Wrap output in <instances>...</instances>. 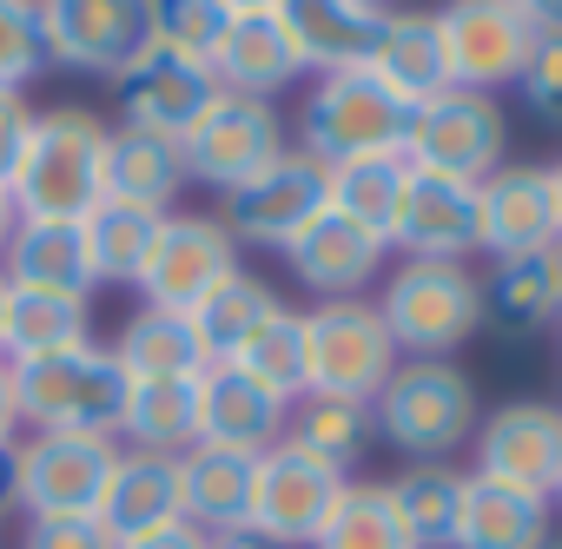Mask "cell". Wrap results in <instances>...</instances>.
<instances>
[{
    "mask_svg": "<svg viewBox=\"0 0 562 549\" xmlns=\"http://www.w3.org/2000/svg\"><path fill=\"white\" fill-rule=\"evenodd\" d=\"M14 219H60L80 225L106 199V126L87 107H47L34 113L27 153L8 179Z\"/></svg>",
    "mask_w": 562,
    "mask_h": 549,
    "instance_id": "cell-1",
    "label": "cell"
},
{
    "mask_svg": "<svg viewBox=\"0 0 562 549\" xmlns=\"http://www.w3.org/2000/svg\"><path fill=\"white\" fill-rule=\"evenodd\" d=\"M14 371V404L34 437H120L126 411V371L106 345H74L54 358L8 365Z\"/></svg>",
    "mask_w": 562,
    "mask_h": 549,
    "instance_id": "cell-2",
    "label": "cell"
},
{
    "mask_svg": "<svg viewBox=\"0 0 562 549\" xmlns=\"http://www.w3.org/2000/svg\"><path fill=\"white\" fill-rule=\"evenodd\" d=\"M371 424L411 463H443L457 444L476 437V391L450 358H404L371 397Z\"/></svg>",
    "mask_w": 562,
    "mask_h": 549,
    "instance_id": "cell-3",
    "label": "cell"
},
{
    "mask_svg": "<svg viewBox=\"0 0 562 549\" xmlns=\"http://www.w3.org/2000/svg\"><path fill=\"white\" fill-rule=\"evenodd\" d=\"M378 318H384L397 358H450L483 325L476 271L470 265H443V258H404L384 279Z\"/></svg>",
    "mask_w": 562,
    "mask_h": 549,
    "instance_id": "cell-4",
    "label": "cell"
},
{
    "mask_svg": "<svg viewBox=\"0 0 562 549\" xmlns=\"http://www.w3.org/2000/svg\"><path fill=\"white\" fill-rule=\"evenodd\" d=\"M411 133V107L364 67L351 74H318V87L299 107V153H312L318 166H345V159H371V153H404Z\"/></svg>",
    "mask_w": 562,
    "mask_h": 549,
    "instance_id": "cell-5",
    "label": "cell"
},
{
    "mask_svg": "<svg viewBox=\"0 0 562 549\" xmlns=\"http://www.w3.org/2000/svg\"><path fill=\"white\" fill-rule=\"evenodd\" d=\"M397 365L404 358L371 299H325L318 312H305V397L371 404Z\"/></svg>",
    "mask_w": 562,
    "mask_h": 549,
    "instance_id": "cell-6",
    "label": "cell"
},
{
    "mask_svg": "<svg viewBox=\"0 0 562 549\" xmlns=\"http://www.w3.org/2000/svg\"><path fill=\"white\" fill-rule=\"evenodd\" d=\"M325 186H331V166H318L312 153L285 146L258 179L218 192V225L232 232V245H271V251H285L325 212Z\"/></svg>",
    "mask_w": 562,
    "mask_h": 549,
    "instance_id": "cell-7",
    "label": "cell"
},
{
    "mask_svg": "<svg viewBox=\"0 0 562 549\" xmlns=\"http://www.w3.org/2000/svg\"><path fill=\"white\" fill-rule=\"evenodd\" d=\"M404 159H411L417 172H443V179L483 186V179L503 166V113H496V100H490V93L443 87L437 100L411 107Z\"/></svg>",
    "mask_w": 562,
    "mask_h": 549,
    "instance_id": "cell-8",
    "label": "cell"
},
{
    "mask_svg": "<svg viewBox=\"0 0 562 549\" xmlns=\"http://www.w3.org/2000/svg\"><path fill=\"white\" fill-rule=\"evenodd\" d=\"M186 172L212 192H232L245 179H258L278 153H285V120L271 100H245V93H212V107L192 120V133L179 139Z\"/></svg>",
    "mask_w": 562,
    "mask_h": 549,
    "instance_id": "cell-9",
    "label": "cell"
},
{
    "mask_svg": "<svg viewBox=\"0 0 562 549\" xmlns=\"http://www.w3.org/2000/svg\"><path fill=\"white\" fill-rule=\"evenodd\" d=\"M47 60L74 74H126L153 47V0H41Z\"/></svg>",
    "mask_w": 562,
    "mask_h": 549,
    "instance_id": "cell-10",
    "label": "cell"
},
{
    "mask_svg": "<svg viewBox=\"0 0 562 549\" xmlns=\"http://www.w3.org/2000/svg\"><path fill=\"white\" fill-rule=\"evenodd\" d=\"M345 470H331L325 457L299 450L292 437L271 444L258 457V483H251V529L271 536L278 549H312V536L325 529V516L345 496Z\"/></svg>",
    "mask_w": 562,
    "mask_h": 549,
    "instance_id": "cell-11",
    "label": "cell"
},
{
    "mask_svg": "<svg viewBox=\"0 0 562 549\" xmlns=\"http://www.w3.org/2000/svg\"><path fill=\"white\" fill-rule=\"evenodd\" d=\"M430 21H437V41H443L450 87H463V93L516 87V74H522V60L536 47V27L509 8V0H443Z\"/></svg>",
    "mask_w": 562,
    "mask_h": 549,
    "instance_id": "cell-12",
    "label": "cell"
},
{
    "mask_svg": "<svg viewBox=\"0 0 562 549\" xmlns=\"http://www.w3.org/2000/svg\"><path fill=\"white\" fill-rule=\"evenodd\" d=\"M113 463H120V437H21V509H27V523L100 516Z\"/></svg>",
    "mask_w": 562,
    "mask_h": 549,
    "instance_id": "cell-13",
    "label": "cell"
},
{
    "mask_svg": "<svg viewBox=\"0 0 562 549\" xmlns=\"http://www.w3.org/2000/svg\"><path fill=\"white\" fill-rule=\"evenodd\" d=\"M232 271H238V245H232V232L218 219H205V212H166V225H159V238L146 251V271H139L133 285L159 312H192L218 279H232Z\"/></svg>",
    "mask_w": 562,
    "mask_h": 549,
    "instance_id": "cell-14",
    "label": "cell"
},
{
    "mask_svg": "<svg viewBox=\"0 0 562 549\" xmlns=\"http://www.w3.org/2000/svg\"><path fill=\"white\" fill-rule=\"evenodd\" d=\"M106 87H113L120 126L166 133V139H186L192 120H199V113L212 107V93H218L212 67H199V60H186V54H172V47H159V41H153L126 74H113Z\"/></svg>",
    "mask_w": 562,
    "mask_h": 549,
    "instance_id": "cell-15",
    "label": "cell"
},
{
    "mask_svg": "<svg viewBox=\"0 0 562 549\" xmlns=\"http://www.w3.org/2000/svg\"><path fill=\"white\" fill-rule=\"evenodd\" d=\"M391 245L404 258H443L463 265L470 251H483V186L470 179H443V172H417L404 179V205L391 219Z\"/></svg>",
    "mask_w": 562,
    "mask_h": 549,
    "instance_id": "cell-16",
    "label": "cell"
},
{
    "mask_svg": "<svg viewBox=\"0 0 562 549\" xmlns=\"http://www.w3.org/2000/svg\"><path fill=\"white\" fill-rule=\"evenodd\" d=\"M476 477L555 496L562 483V404H503L476 430Z\"/></svg>",
    "mask_w": 562,
    "mask_h": 549,
    "instance_id": "cell-17",
    "label": "cell"
},
{
    "mask_svg": "<svg viewBox=\"0 0 562 549\" xmlns=\"http://www.w3.org/2000/svg\"><path fill=\"white\" fill-rule=\"evenodd\" d=\"M278 21H285V41L305 74H351L371 67L391 8L378 0H278Z\"/></svg>",
    "mask_w": 562,
    "mask_h": 549,
    "instance_id": "cell-18",
    "label": "cell"
},
{
    "mask_svg": "<svg viewBox=\"0 0 562 549\" xmlns=\"http://www.w3.org/2000/svg\"><path fill=\"white\" fill-rule=\"evenodd\" d=\"M384 238L378 232H364V225H351V219H338L331 205L285 245V258H292V271H299V285H312L318 292V305L325 299H358L371 279H378V265H384Z\"/></svg>",
    "mask_w": 562,
    "mask_h": 549,
    "instance_id": "cell-19",
    "label": "cell"
},
{
    "mask_svg": "<svg viewBox=\"0 0 562 549\" xmlns=\"http://www.w3.org/2000/svg\"><path fill=\"white\" fill-rule=\"evenodd\" d=\"M285 424H292V404H278L271 391H258L232 365H212L199 378V444L265 457L271 444H285Z\"/></svg>",
    "mask_w": 562,
    "mask_h": 549,
    "instance_id": "cell-20",
    "label": "cell"
},
{
    "mask_svg": "<svg viewBox=\"0 0 562 549\" xmlns=\"http://www.w3.org/2000/svg\"><path fill=\"white\" fill-rule=\"evenodd\" d=\"M113 549L133 542V536H153V529H172L186 523V490H179V457H153V450H120L113 463V483L100 496V516H93Z\"/></svg>",
    "mask_w": 562,
    "mask_h": 549,
    "instance_id": "cell-21",
    "label": "cell"
},
{
    "mask_svg": "<svg viewBox=\"0 0 562 549\" xmlns=\"http://www.w3.org/2000/svg\"><path fill=\"white\" fill-rule=\"evenodd\" d=\"M0 279L21 292H67V299H93V258H87V232L60 225V219H14L8 251H0Z\"/></svg>",
    "mask_w": 562,
    "mask_h": 549,
    "instance_id": "cell-22",
    "label": "cell"
},
{
    "mask_svg": "<svg viewBox=\"0 0 562 549\" xmlns=\"http://www.w3.org/2000/svg\"><path fill=\"white\" fill-rule=\"evenodd\" d=\"M555 192H549V166H496L483 179V251L509 258V251H542L555 245Z\"/></svg>",
    "mask_w": 562,
    "mask_h": 549,
    "instance_id": "cell-23",
    "label": "cell"
},
{
    "mask_svg": "<svg viewBox=\"0 0 562 549\" xmlns=\"http://www.w3.org/2000/svg\"><path fill=\"white\" fill-rule=\"evenodd\" d=\"M299 54L285 41V21L278 14H232L218 54H212V80L218 93H245V100H278L299 80Z\"/></svg>",
    "mask_w": 562,
    "mask_h": 549,
    "instance_id": "cell-24",
    "label": "cell"
},
{
    "mask_svg": "<svg viewBox=\"0 0 562 549\" xmlns=\"http://www.w3.org/2000/svg\"><path fill=\"white\" fill-rule=\"evenodd\" d=\"M74 345H93V299L8 285V305H0V365L54 358V351H74Z\"/></svg>",
    "mask_w": 562,
    "mask_h": 549,
    "instance_id": "cell-25",
    "label": "cell"
},
{
    "mask_svg": "<svg viewBox=\"0 0 562 549\" xmlns=\"http://www.w3.org/2000/svg\"><path fill=\"white\" fill-rule=\"evenodd\" d=\"M251 483H258V457L245 450H212L192 444L179 457V490H186V523L218 536V529H245L251 523Z\"/></svg>",
    "mask_w": 562,
    "mask_h": 549,
    "instance_id": "cell-26",
    "label": "cell"
},
{
    "mask_svg": "<svg viewBox=\"0 0 562 549\" xmlns=\"http://www.w3.org/2000/svg\"><path fill=\"white\" fill-rule=\"evenodd\" d=\"M106 351L120 358L126 384H153V378H205V371H212V358H205L192 318H186V312H159V305H139V312L120 325V338H113Z\"/></svg>",
    "mask_w": 562,
    "mask_h": 549,
    "instance_id": "cell-27",
    "label": "cell"
},
{
    "mask_svg": "<svg viewBox=\"0 0 562 549\" xmlns=\"http://www.w3.org/2000/svg\"><path fill=\"white\" fill-rule=\"evenodd\" d=\"M186 153L166 133H139V126H106V199L166 212L186 186Z\"/></svg>",
    "mask_w": 562,
    "mask_h": 549,
    "instance_id": "cell-28",
    "label": "cell"
},
{
    "mask_svg": "<svg viewBox=\"0 0 562 549\" xmlns=\"http://www.w3.org/2000/svg\"><path fill=\"white\" fill-rule=\"evenodd\" d=\"M476 292H483V318H496V325H509V332L555 325V318H562L555 245H542V251H509V258H490V271L476 279Z\"/></svg>",
    "mask_w": 562,
    "mask_h": 549,
    "instance_id": "cell-29",
    "label": "cell"
},
{
    "mask_svg": "<svg viewBox=\"0 0 562 549\" xmlns=\"http://www.w3.org/2000/svg\"><path fill=\"white\" fill-rule=\"evenodd\" d=\"M542 542H549V496H529L470 470L457 549H542Z\"/></svg>",
    "mask_w": 562,
    "mask_h": 549,
    "instance_id": "cell-30",
    "label": "cell"
},
{
    "mask_svg": "<svg viewBox=\"0 0 562 549\" xmlns=\"http://www.w3.org/2000/svg\"><path fill=\"white\" fill-rule=\"evenodd\" d=\"M192 444H199V378H153V384H126L120 450L186 457Z\"/></svg>",
    "mask_w": 562,
    "mask_h": 549,
    "instance_id": "cell-31",
    "label": "cell"
},
{
    "mask_svg": "<svg viewBox=\"0 0 562 549\" xmlns=\"http://www.w3.org/2000/svg\"><path fill=\"white\" fill-rule=\"evenodd\" d=\"M463 470L450 463H411L384 483L397 529L411 536V549H457V523H463Z\"/></svg>",
    "mask_w": 562,
    "mask_h": 549,
    "instance_id": "cell-32",
    "label": "cell"
},
{
    "mask_svg": "<svg viewBox=\"0 0 562 549\" xmlns=\"http://www.w3.org/2000/svg\"><path fill=\"white\" fill-rule=\"evenodd\" d=\"M364 74H378V80H384L404 107L437 100V93L450 87L437 21H430V14H391V21H384V34H378V54H371V67H364Z\"/></svg>",
    "mask_w": 562,
    "mask_h": 549,
    "instance_id": "cell-33",
    "label": "cell"
},
{
    "mask_svg": "<svg viewBox=\"0 0 562 549\" xmlns=\"http://www.w3.org/2000/svg\"><path fill=\"white\" fill-rule=\"evenodd\" d=\"M166 212H146V205H126V199H100L80 232H87V258H93V279L100 285H133L146 271V251L159 238Z\"/></svg>",
    "mask_w": 562,
    "mask_h": 549,
    "instance_id": "cell-34",
    "label": "cell"
},
{
    "mask_svg": "<svg viewBox=\"0 0 562 549\" xmlns=\"http://www.w3.org/2000/svg\"><path fill=\"white\" fill-rule=\"evenodd\" d=\"M404 179H411V159L404 153H371V159H345L331 166V186H325V205L364 232H378L391 245V219L404 205Z\"/></svg>",
    "mask_w": 562,
    "mask_h": 549,
    "instance_id": "cell-35",
    "label": "cell"
},
{
    "mask_svg": "<svg viewBox=\"0 0 562 549\" xmlns=\"http://www.w3.org/2000/svg\"><path fill=\"white\" fill-rule=\"evenodd\" d=\"M285 305V299H271V285H258L251 271H232V279H218L186 318H192V332H199V345H205V358L212 365H232L238 358V345Z\"/></svg>",
    "mask_w": 562,
    "mask_h": 549,
    "instance_id": "cell-36",
    "label": "cell"
},
{
    "mask_svg": "<svg viewBox=\"0 0 562 549\" xmlns=\"http://www.w3.org/2000/svg\"><path fill=\"white\" fill-rule=\"evenodd\" d=\"M238 378H251L258 391H271L278 404H299L305 397V312L292 305H278L232 358Z\"/></svg>",
    "mask_w": 562,
    "mask_h": 549,
    "instance_id": "cell-37",
    "label": "cell"
},
{
    "mask_svg": "<svg viewBox=\"0 0 562 549\" xmlns=\"http://www.w3.org/2000/svg\"><path fill=\"white\" fill-rule=\"evenodd\" d=\"M285 437L351 477V463H358L364 444H371V404H351V397H299Z\"/></svg>",
    "mask_w": 562,
    "mask_h": 549,
    "instance_id": "cell-38",
    "label": "cell"
},
{
    "mask_svg": "<svg viewBox=\"0 0 562 549\" xmlns=\"http://www.w3.org/2000/svg\"><path fill=\"white\" fill-rule=\"evenodd\" d=\"M312 549H411V536L397 529V509L384 496V483H345L338 509L325 516V529L312 536Z\"/></svg>",
    "mask_w": 562,
    "mask_h": 549,
    "instance_id": "cell-39",
    "label": "cell"
},
{
    "mask_svg": "<svg viewBox=\"0 0 562 549\" xmlns=\"http://www.w3.org/2000/svg\"><path fill=\"white\" fill-rule=\"evenodd\" d=\"M225 27H232L225 0H153V41L186 54V60H199V67H212Z\"/></svg>",
    "mask_w": 562,
    "mask_h": 549,
    "instance_id": "cell-40",
    "label": "cell"
},
{
    "mask_svg": "<svg viewBox=\"0 0 562 549\" xmlns=\"http://www.w3.org/2000/svg\"><path fill=\"white\" fill-rule=\"evenodd\" d=\"M47 60V34H41V0H0V87L27 93V80H41Z\"/></svg>",
    "mask_w": 562,
    "mask_h": 549,
    "instance_id": "cell-41",
    "label": "cell"
},
{
    "mask_svg": "<svg viewBox=\"0 0 562 549\" xmlns=\"http://www.w3.org/2000/svg\"><path fill=\"white\" fill-rule=\"evenodd\" d=\"M516 87H522V100H529L536 120L562 126V34H536V47H529L522 74H516Z\"/></svg>",
    "mask_w": 562,
    "mask_h": 549,
    "instance_id": "cell-42",
    "label": "cell"
},
{
    "mask_svg": "<svg viewBox=\"0 0 562 549\" xmlns=\"http://www.w3.org/2000/svg\"><path fill=\"white\" fill-rule=\"evenodd\" d=\"M21 549H113V536L93 516H47V523H27Z\"/></svg>",
    "mask_w": 562,
    "mask_h": 549,
    "instance_id": "cell-43",
    "label": "cell"
},
{
    "mask_svg": "<svg viewBox=\"0 0 562 549\" xmlns=\"http://www.w3.org/2000/svg\"><path fill=\"white\" fill-rule=\"evenodd\" d=\"M27 133H34L27 93H8V87H0V186L14 179V166H21V153H27Z\"/></svg>",
    "mask_w": 562,
    "mask_h": 549,
    "instance_id": "cell-44",
    "label": "cell"
},
{
    "mask_svg": "<svg viewBox=\"0 0 562 549\" xmlns=\"http://www.w3.org/2000/svg\"><path fill=\"white\" fill-rule=\"evenodd\" d=\"M120 549H212V542H205V529H192V523H172V529L133 536V542H120Z\"/></svg>",
    "mask_w": 562,
    "mask_h": 549,
    "instance_id": "cell-45",
    "label": "cell"
},
{
    "mask_svg": "<svg viewBox=\"0 0 562 549\" xmlns=\"http://www.w3.org/2000/svg\"><path fill=\"white\" fill-rule=\"evenodd\" d=\"M21 509V437L0 444V516Z\"/></svg>",
    "mask_w": 562,
    "mask_h": 549,
    "instance_id": "cell-46",
    "label": "cell"
},
{
    "mask_svg": "<svg viewBox=\"0 0 562 549\" xmlns=\"http://www.w3.org/2000/svg\"><path fill=\"white\" fill-rule=\"evenodd\" d=\"M509 8H516L536 34H562V0H509Z\"/></svg>",
    "mask_w": 562,
    "mask_h": 549,
    "instance_id": "cell-47",
    "label": "cell"
},
{
    "mask_svg": "<svg viewBox=\"0 0 562 549\" xmlns=\"http://www.w3.org/2000/svg\"><path fill=\"white\" fill-rule=\"evenodd\" d=\"M14 430H21V404H14V371L0 365V444H14Z\"/></svg>",
    "mask_w": 562,
    "mask_h": 549,
    "instance_id": "cell-48",
    "label": "cell"
},
{
    "mask_svg": "<svg viewBox=\"0 0 562 549\" xmlns=\"http://www.w3.org/2000/svg\"><path fill=\"white\" fill-rule=\"evenodd\" d=\"M205 542H212V549H278V542L258 536L251 523H245V529H218V536H205Z\"/></svg>",
    "mask_w": 562,
    "mask_h": 549,
    "instance_id": "cell-49",
    "label": "cell"
},
{
    "mask_svg": "<svg viewBox=\"0 0 562 549\" xmlns=\"http://www.w3.org/2000/svg\"><path fill=\"white\" fill-rule=\"evenodd\" d=\"M8 232H14V199H8V186H0V251H8Z\"/></svg>",
    "mask_w": 562,
    "mask_h": 549,
    "instance_id": "cell-50",
    "label": "cell"
},
{
    "mask_svg": "<svg viewBox=\"0 0 562 549\" xmlns=\"http://www.w3.org/2000/svg\"><path fill=\"white\" fill-rule=\"evenodd\" d=\"M232 14H278V0H225Z\"/></svg>",
    "mask_w": 562,
    "mask_h": 549,
    "instance_id": "cell-51",
    "label": "cell"
},
{
    "mask_svg": "<svg viewBox=\"0 0 562 549\" xmlns=\"http://www.w3.org/2000/svg\"><path fill=\"white\" fill-rule=\"evenodd\" d=\"M549 192H555V232H562V159L549 166Z\"/></svg>",
    "mask_w": 562,
    "mask_h": 549,
    "instance_id": "cell-52",
    "label": "cell"
},
{
    "mask_svg": "<svg viewBox=\"0 0 562 549\" xmlns=\"http://www.w3.org/2000/svg\"><path fill=\"white\" fill-rule=\"evenodd\" d=\"M555 279H562V238H555Z\"/></svg>",
    "mask_w": 562,
    "mask_h": 549,
    "instance_id": "cell-53",
    "label": "cell"
},
{
    "mask_svg": "<svg viewBox=\"0 0 562 549\" xmlns=\"http://www.w3.org/2000/svg\"><path fill=\"white\" fill-rule=\"evenodd\" d=\"M542 549H562V536H549V542H542Z\"/></svg>",
    "mask_w": 562,
    "mask_h": 549,
    "instance_id": "cell-54",
    "label": "cell"
},
{
    "mask_svg": "<svg viewBox=\"0 0 562 549\" xmlns=\"http://www.w3.org/2000/svg\"><path fill=\"white\" fill-rule=\"evenodd\" d=\"M0 305H8V279H0Z\"/></svg>",
    "mask_w": 562,
    "mask_h": 549,
    "instance_id": "cell-55",
    "label": "cell"
},
{
    "mask_svg": "<svg viewBox=\"0 0 562 549\" xmlns=\"http://www.w3.org/2000/svg\"><path fill=\"white\" fill-rule=\"evenodd\" d=\"M378 8H391V0H378Z\"/></svg>",
    "mask_w": 562,
    "mask_h": 549,
    "instance_id": "cell-56",
    "label": "cell"
},
{
    "mask_svg": "<svg viewBox=\"0 0 562 549\" xmlns=\"http://www.w3.org/2000/svg\"><path fill=\"white\" fill-rule=\"evenodd\" d=\"M555 496H562V483H555Z\"/></svg>",
    "mask_w": 562,
    "mask_h": 549,
    "instance_id": "cell-57",
    "label": "cell"
},
{
    "mask_svg": "<svg viewBox=\"0 0 562 549\" xmlns=\"http://www.w3.org/2000/svg\"><path fill=\"white\" fill-rule=\"evenodd\" d=\"M555 325H562V318H555Z\"/></svg>",
    "mask_w": 562,
    "mask_h": 549,
    "instance_id": "cell-58",
    "label": "cell"
}]
</instances>
